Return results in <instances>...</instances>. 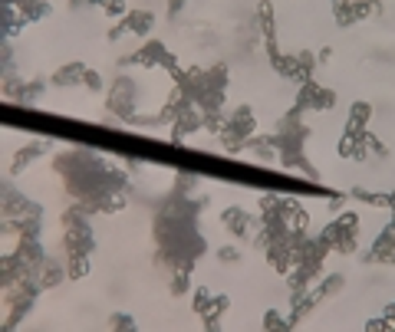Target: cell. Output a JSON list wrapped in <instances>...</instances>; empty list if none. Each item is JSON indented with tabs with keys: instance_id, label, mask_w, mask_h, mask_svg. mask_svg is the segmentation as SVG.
I'll list each match as a JSON object with an SVG mask.
<instances>
[{
	"instance_id": "obj_1",
	"label": "cell",
	"mask_w": 395,
	"mask_h": 332,
	"mask_svg": "<svg viewBox=\"0 0 395 332\" xmlns=\"http://www.w3.org/2000/svg\"><path fill=\"white\" fill-rule=\"evenodd\" d=\"M66 247H70V257H73V276H80V273H86V257H89L92 250V234L89 227H86V221H82L80 208H73L70 214H66Z\"/></svg>"
},
{
	"instance_id": "obj_2",
	"label": "cell",
	"mask_w": 395,
	"mask_h": 332,
	"mask_svg": "<svg viewBox=\"0 0 395 332\" xmlns=\"http://www.w3.org/2000/svg\"><path fill=\"white\" fill-rule=\"evenodd\" d=\"M356 217L353 214H346V217H339L336 224H330L323 231V237L320 241L326 243V247H333V250H343V253H349L356 247Z\"/></svg>"
},
{
	"instance_id": "obj_3",
	"label": "cell",
	"mask_w": 395,
	"mask_h": 332,
	"mask_svg": "<svg viewBox=\"0 0 395 332\" xmlns=\"http://www.w3.org/2000/svg\"><path fill=\"white\" fill-rule=\"evenodd\" d=\"M253 129H257V125H253L251 109H247V106H237V112H234V119L221 129V135H224V141H227V148L234 151V148H241V145H244V139H247V135H251Z\"/></svg>"
},
{
	"instance_id": "obj_4",
	"label": "cell",
	"mask_w": 395,
	"mask_h": 332,
	"mask_svg": "<svg viewBox=\"0 0 395 332\" xmlns=\"http://www.w3.org/2000/svg\"><path fill=\"white\" fill-rule=\"evenodd\" d=\"M336 102L333 92L320 89L316 82H303V89H300V99H296V106H303V109H330Z\"/></svg>"
},
{
	"instance_id": "obj_5",
	"label": "cell",
	"mask_w": 395,
	"mask_h": 332,
	"mask_svg": "<svg viewBox=\"0 0 395 332\" xmlns=\"http://www.w3.org/2000/svg\"><path fill=\"white\" fill-rule=\"evenodd\" d=\"M152 23H155L152 13L135 11V13H129V17H125L115 30H109V40H119L122 33H149V27H152Z\"/></svg>"
},
{
	"instance_id": "obj_6",
	"label": "cell",
	"mask_w": 395,
	"mask_h": 332,
	"mask_svg": "<svg viewBox=\"0 0 395 332\" xmlns=\"http://www.w3.org/2000/svg\"><path fill=\"white\" fill-rule=\"evenodd\" d=\"M132 63H142V66H155V63H162V66L175 70V60L168 56V50H165L162 43H149L142 53H135V56H132Z\"/></svg>"
},
{
	"instance_id": "obj_7",
	"label": "cell",
	"mask_w": 395,
	"mask_h": 332,
	"mask_svg": "<svg viewBox=\"0 0 395 332\" xmlns=\"http://www.w3.org/2000/svg\"><path fill=\"white\" fill-rule=\"evenodd\" d=\"M224 224H227V227H231V231L237 234V237H247V234H251L253 227H257V224H253V217H247V214L237 211V208L224 211Z\"/></svg>"
},
{
	"instance_id": "obj_8",
	"label": "cell",
	"mask_w": 395,
	"mask_h": 332,
	"mask_svg": "<svg viewBox=\"0 0 395 332\" xmlns=\"http://www.w3.org/2000/svg\"><path fill=\"white\" fill-rule=\"evenodd\" d=\"M86 66L82 63H70V66H63L60 72H53V86H73V82H82L86 79Z\"/></svg>"
},
{
	"instance_id": "obj_9",
	"label": "cell",
	"mask_w": 395,
	"mask_h": 332,
	"mask_svg": "<svg viewBox=\"0 0 395 332\" xmlns=\"http://www.w3.org/2000/svg\"><path fill=\"white\" fill-rule=\"evenodd\" d=\"M17 7H20V17L27 23L30 20H40L50 13V4H43V0H17Z\"/></svg>"
},
{
	"instance_id": "obj_10",
	"label": "cell",
	"mask_w": 395,
	"mask_h": 332,
	"mask_svg": "<svg viewBox=\"0 0 395 332\" xmlns=\"http://www.w3.org/2000/svg\"><path fill=\"white\" fill-rule=\"evenodd\" d=\"M204 306H208V290H201V293H198V309H204ZM224 306H227V300H224V296H218V300L211 302V309H208V316H218V312H221Z\"/></svg>"
},
{
	"instance_id": "obj_11",
	"label": "cell",
	"mask_w": 395,
	"mask_h": 332,
	"mask_svg": "<svg viewBox=\"0 0 395 332\" xmlns=\"http://www.w3.org/2000/svg\"><path fill=\"white\" fill-rule=\"evenodd\" d=\"M284 326H290V322L280 319V312H267V329H284Z\"/></svg>"
},
{
	"instance_id": "obj_12",
	"label": "cell",
	"mask_w": 395,
	"mask_h": 332,
	"mask_svg": "<svg viewBox=\"0 0 395 332\" xmlns=\"http://www.w3.org/2000/svg\"><path fill=\"white\" fill-rule=\"evenodd\" d=\"M112 326H115V329H129V326H135V319H129L125 312H115V319H112Z\"/></svg>"
},
{
	"instance_id": "obj_13",
	"label": "cell",
	"mask_w": 395,
	"mask_h": 332,
	"mask_svg": "<svg viewBox=\"0 0 395 332\" xmlns=\"http://www.w3.org/2000/svg\"><path fill=\"white\" fill-rule=\"evenodd\" d=\"M106 11H109L112 17H119V13H125V0H109V4H106Z\"/></svg>"
},
{
	"instance_id": "obj_14",
	"label": "cell",
	"mask_w": 395,
	"mask_h": 332,
	"mask_svg": "<svg viewBox=\"0 0 395 332\" xmlns=\"http://www.w3.org/2000/svg\"><path fill=\"white\" fill-rule=\"evenodd\" d=\"M218 257L221 260H241V250L237 247H224V250H218Z\"/></svg>"
},
{
	"instance_id": "obj_15",
	"label": "cell",
	"mask_w": 395,
	"mask_h": 332,
	"mask_svg": "<svg viewBox=\"0 0 395 332\" xmlns=\"http://www.w3.org/2000/svg\"><path fill=\"white\" fill-rule=\"evenodd\" d=\"M82 82H86L89 89H102V79L96 76V72H86V79H82Z\"/></svg>"
},
{
	"instance_id": "obj_16",
	"label": "cell",
	"mask_w": 395,
	"mask_h": 332,
	"mask_svg": "<svg viewBox=\"0 0 395 332\" xmlns=\"http://www.w3.org/2000/svg\"><path fill=\"white\" fill-rule=\"evenodd\" d=\"M182 11V0H172V13H178Z\"/></svg>"
},
{
	"instance_id": "obj_17",
	"label": "cell",
	"mask_w": 395,
	"mask_h": 332,
	"mask_svg": "<svg viewBox=\"0 0 395 332\" xmlns=\"http://www.w3.org/2000/svg\"><path fill=\"white\" fill-rule=\"evenodd\" d=\"M82 4H102V7H106V4H109V0H82Z\"/></svg>"
}]
</instances>
